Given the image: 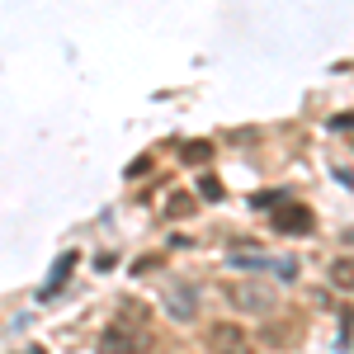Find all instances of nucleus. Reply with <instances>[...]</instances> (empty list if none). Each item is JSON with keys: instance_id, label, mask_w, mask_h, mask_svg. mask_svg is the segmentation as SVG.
<instances>
[{"instance_id": "39448f33", "label": "nucleus", "mask_w": 354, "mask_h": 354, "mask_svg": "<svg viewBox=\"0 0 354 354\" xmlns=\"http://www.w3.org/2000/svg\"><path fill=\"white\" fill-rule=\"evenodd\" d=\"M274 227L279 232H312V208H302V203H274Z\"/></svg>"}, {"instance_id": "20e7f679", "label": "nucleus", "mask_w": 354, "mask_h": 354, "mask_svg": "<svg viewBox=\"0 0 354 354\" xmlns=\"http://www.w3.org/2000/svg\"><path fill=\"white\" fill-rule=\"evenodd\" d=\"M165 307H170L175 322H189L194 307H198V293H194L185 279H170V283H165Z\"/></svg>"}, {"instance_id": "423d86ee", "label": "nucleus", "mask_w": 354, "mask_h": 354, "mask_svg": "<svg viewBox=\"0 0 354 354\" xmlns=\"http://www.w3.org/2000/svg\"><path fill=\"white\" fill-rule=\"evenodd\" d=\"M71 270H76V250H66V255H57V265H53V279H48V288H43V298H53V293H62V283L71 279Z\"/></svg>"}, {"instance_id": "1a4fd4ad", "label": "nucleus", "mask_w": 354, "mask_h": 354, "mask_svg": "<svg viewBox=\"0 0 354 354\" xmlns=\"http://www.w3.org/2000/svg\"><path fill=\"white\" fill-rule=\"evenodd\" d=\"M208 156H213L208 142H189V147H185V161H208Z\"/></svg>"}, {"instance_id": "6e6552de", "label": "nucleus", "mask_w": 354, "mask_h": 354, "mask_svg": "<svg viewBox=\"0 0 354 354\" xmlns=\"http://www.w3.org/2000/svg\"><path fill=\"white\" fill-rule=\"evenodd\" d=\"M194 208H198V203H194L189 194H175V198H170V218H189Z\"/></svg>"}, {"instance_id": "f03ea898", "label": "nucleus", "mask_w": 354, "mask_h": 354, "mask_svg": "<svg viewBox=\"0 0 354 354\" xmlns=\"http://www.w3.org/2000/svg\"><path fill=\"white\" fill-rule=\"evenodd\" d=\"M227 298L236 302V312H250V317L274 312V288H270V283H260V279H236V283L227 288Z\"/></svg>"}, {"instance_id": "f257e3e1", "label": "nucleus", "mask_w": 354, "mask_h": 354, "mask_svg": "<svg viewBox=\"0 0 354 354\" xmlns=\"http://www.w3.org/2000/svg\"><path fill=\"white\" fill-rule=\"evenodd\" d=\"M133 326H137V317H118V326H109L100 335V354H142L151 345V335Z\"/></svg>"}, {"instance_id": "0eeeda50", "label": "nucleus", "mask_w": 354, "mask_h": 354, "mask_svg": "<svg viewBox=\"0 0 354 354\" xmlns=\"http://www.w3.org/2000/svg\"><path fill=\"white\" fill-rule=\"evenodd\" d=\"M330 283L354 293V260H335V265H330Z\"/></svg>"}, {"instance_id": "7ed1b4c3", "label": "nucleus", "mask_w": 354, "mask_h": 354, "mask_svg": "<svg viewBox=\"0 0 354 354\" xmlns=\"http://www.w3.org/2000/svg\"><path fill=\"white\" fill-rule=\"evenodd\" d=\"M203 345H208V354H250V335L236 322H213L203 330Z\"/></svg>"}, {"instance_id": "9d476101", "label": "nucleus", "mask_w": 354, "mask_h": 354, "mask_svg": "<svg viewBox=\"0 0 354 354\" xmlns=\"http://www.w3.org/2000/svg\"><path fill=\"white\" fill-rule=\"evenodd\" d=\"M24 354H43V350H24Z\"/></svg>"}]
</instances>
